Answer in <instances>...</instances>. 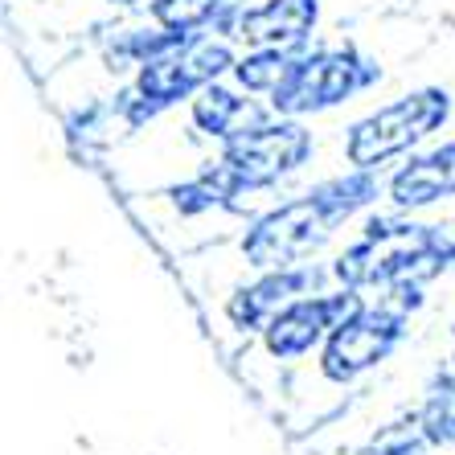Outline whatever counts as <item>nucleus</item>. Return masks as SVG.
<instances>
[{
	"instance_id": "obj_1",
	"label": "nucleus",
	"mask_w": 455,
	"mask_h": 455,
	"mask_svg": "<svg viewBox=\"0 0 455 455\" xmlns=\"http://www.w3.org/2000/svg\"><path fill=\"white\" fill-rule=\"evenodd\" d=\"M381 197V180L370 169H353L345 177L320 180L291 202L267 210L254 218L246 234L238 238V254L251 271H279V267H299L312 254L337 238L340 226H349L365 205Z\"/></svg>"
},
{
	"instance_id": "obj_2",
	"label": "nucleus",
	"mask_w": 455,
	"mask_h": 455,
	"mask_svg": "<svg viewBox=\"0 0 455 455\" xmlns=\"http://www.w3.org/2000/svg\"><path fill=\"white\" fill-rule=\"evenodd\" d=\"M332 283L353 291H386L398 283H427L443 275L447 259L435 251L431 226H419L398 213H378L361 226L345 251L332 259Z\"/></svg>"
},
{
	"instance_id": "obj_3",
	"label": "nucleus",
	"mask_w": 455,
	"mask_h": 455,
	"mask_svg": "<svg viewBox=\"0 0 455 455\" xmlns=\"http://www.w3.org/2000/svg\"><path fill=\"white\" fill-rule=\"evenodd\" d=\"M234 62H238V58H234L230 42L193 33L185 45H177V50L160 53V58L140 66L136 91L127 95V107H124L127 124L136 127V124H144V119L160 116L164 107L205 91V86L218 83L226 70H234Z\"/></svg>"
},
{
	"instance_id": "obj_4",
	"label": "nucleus",
	"mask_w": 455,
	"mask_h": 455,
	"mask_svg": "<svg viewBox=\"0 0 455 455\" xmlns=\"http://www.w3.org/2000/svg\"><path fill=\"white\" fill-rule=\"evenodd\" d=\"M447 116H451V95L447 91H439V86L411 91V95L378 107L361 124H353L349 140H345V156H349L353 169L378 172L394 156H403V152L419 148L427 136H435L447 124Z\"/></svg>"
},
{
	"instance_id": "obj_5",
	"label": "nucleus",
	"mask_w": 455,
	"mask_h": 455,
	"mask_svg": "<svg viewBox=\"0 0 455 455\" xmlns=\"http://www.w3.org/2000/svg\"><path fill=\"white\" fill-rule=\"evenodd\" d=\"M411 329V312L398 307L394 299H365L357 312L340 320L332 337L316 353V373L329 386H353L381 361H390L394 349L406 340Z\"/></svg>"
},
{
	"instance_id": "obj_6",
	"label": "nucleus",
	"mask_w": 455,
	"mask_h": 455,
	"mask_svg": "<svg viewBox=\"0 0 455 455\" xmlns=\"http://www.w3.org/2000/svg\"><path fill=\"white\" fill-rule=\"evenodd\" d=\"M307 156H312V132L299 119L279 116L243 132L230 144H222V156L213 164H218V172H222V180L230 185L234 197H243V193H259L279 185Z\"/></svg>"
},
{
	"instance_id": "obj_7",
	"label": "nucleus",
	"mask_w": 455,
	"mask_h": 455,
	"mask_svg": "<svg viewBox=\"0 0 455 455\" xmlns=\"http://www.w3.org/2000/svg\"><path fill=\"white\" fill-rule=\"evenodd\" d=\"M378 78V66L370 58H361L357 50H312L296 58V70L287 75V83L271 95V111L275 116H312V111H329V107L353 99L357 91Z\"/></svg>"
},
{
	"instance_id": "obj_8",
	"label": "nucleus",
	"mask_w": 455,
	"mask_h": 455,
	"mask_svg": "<svg viewBox=\"0 0 455 455\" xmlns=\"http://www.w3.org/2000/svg\"><path fill=\"white\" fill-rule=\"evenodd\" d=\"M365 304L361 291L353 287H324V291H307V296L291 299L287 307H279L271 324L259 332V345L271 361L279 365H291V361L307 357V353H320V345L332 337L340 320L357 312Z\"/></svg>"
},
{
	"instance_id": "obj_9",
	"label": "nucleus",
	"mask_w": 455,
	"mask_h": 455,
	"mask_svg": "<svg viewBox=\"0 0 455 455\" xmlns=\"http://www.w3.org/2000/svg\"><path fill=\"white\" fill-rule=\"evenodd\" d=\"M332 279V267H279V271H254L251 283H243L234 296H226L222 320L226 329H234L238 337H259L271 324L279 307H287L291 299L307 296V291H324V283Z\"/></svg>"
},
{
	"instance_id": "obj_10",
	"label": "nucleus",
	"mask_w": 455,
	"mask_h": 455,
	"mask_svg": "<svg viewBox=\"0 0 455 455\" xmlns=\"http://www.w3.org/2000/svg\"><path fill=\"white\" fill-rule=\"evenodd\" d=\"M320 17L316 0H267L259 9H243L234 33L251 50H291L299 53Z\"/></svg>"
},
{
	"instance_id": "obj_11",
	"label": "nucleus",
	"mask_w": 455,
	"mask_h": 455,
	"mask_svg": "<svg viewBox=\"0 0 455 455\" xmlns=\"http://www.w3.org/2000/svg\"><path fill=\"white\" fill-rule=\"evenodd\" d=\"M386 197H390L394 210L414 213V210H427L435 202H447L455 197V140L431 148L427 156H414L411 164L390 177L386 185Z\"/></svg>"
},
{
	"instance_id": "obj_12",
	"label": "nucleus",
	"mask_w": 455,
	"mask_h": 455,
	"mask_svg": "<svg viewBox=\"0 0 455 455\" xmlns=\"http://www.w3.org/2000/svg\"><path fill=\"white\" fill-rule=\"evenodd\" d=\"M189 116H193L197 132L222 140V144H230V140H238L243 132H251V127L271 119L267 107H259L254 99H243L238 91H230V86H222V83H210L205 91H197L189 103Z\"/></svg>"
},
{
	"instance_id": "obj_13",
	"label": "nucleus",
	"mask_w": 455,
	"mask_h": 455,
	"mask_svg": "<svg viewBox=\"0 0 455 455\" xmlns=\"http://www.w3.org/2000/svg\"><path fill=\"white\" fill-rule=\"evenodd\" d=\"M238 0H156L152 4V17L164 29L177 33H202L205 25H226L234 29L238 25Z\"/></svg>"
},
{
	"instance_id": "obj_14",
	"label": "nucleus",
	"mask_w": 455,
	"mask_h": 455,
	"mask_svg": "<svg viewBox=\"0 0 455 455\" xmlns=\"http://www.w3.org/2000/svg\"><path fill=\"white\" fill-rule=\"evenodd\" d=\"M296 58L299 53L291 50H251L246 58L234 62L230 75L238 78L246 95H275L279 86L287 83V75L296 70Z\"/></svg>"
},
{
	"instance_id": "obj_15",
	"label": "nucleus",
	"mask_w": 455,
	"mask_h": 455,
	"mask_svg": "<svg viewBox=\"0 0 455 455\" xmlns=\"http://www.w3.org/2000/svg\"><path fill=\"white\" fill-rule=\"evenodd\" d=\"M431 238H435V251L447 259V267L455 263V213L447 218V222H435L431 226Z\"/></svg>"
},
{
	"instance_id": "obj_16",
	"label": "nucleus",
	"mask_w": 455,
	"mask_h": 455,
	"mask_svg": "<svg viewBox=\"0 0 455 455\" xmlns=\"http://www.w3.org/2000/svg\"><path fill=\"white\" fill-rule=\"evenodd\" d=\"M111 4H140V0H111ZM152 4H156V0H152Z\"/></svg>"
}]
</instances>
